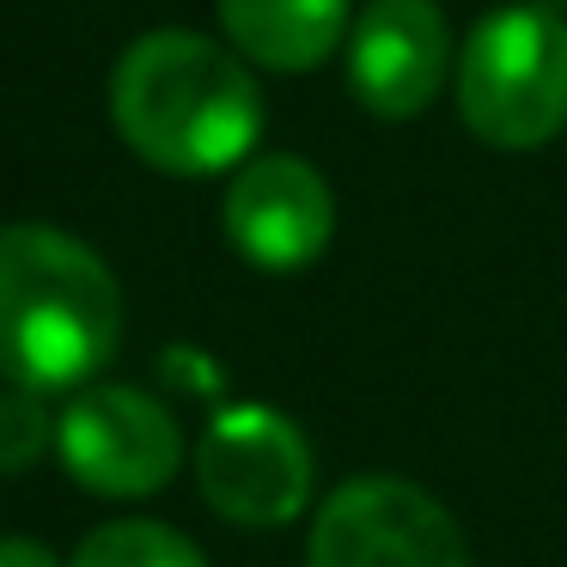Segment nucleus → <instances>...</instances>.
I'll return each mask as SVG.
<instances>
[{
	"label": "nucleus",
	"instance_id": "nucleus-2",
	"mask_svg": "<svg viewBox=\"0 0 567 567\" xmlns=\"http://www.w3.org/2000/svg\"><path fill=\"white\" fill-rule=\"evenodd\" d=\"M123 342L116 275L55 226H0V372L19 391H74Z\"/></svg>",
	"mask_w": 567,
	"mask_h": 567
},
{
	"label": "nucleus",
	"instance_id": "nucleus-3",
	"mask_svg": "<svg viewBox=\"0 0 567 567\" xmlns=\"http://www.w3.org/2000/svg\"><path fill=\"white\" fill-rule=\"evenodd\" d=\"M457 111L501 153L549 147L567 128V19L555 7H501L457 50Z\"/></svg>",
	"mask_w": 567,
	"mask_h": 567
},
{
	"label": "nucleus",
	"instance_id": "nucleus-10",
	"mask_svg": "<svg viewBox=\"0 0 567 567\" xmlns=\"http://www.w3.org/2000/svg\"><path fill=\"white\" fill-rule=\"evenodd\" d=\"M68 567H208V561L184 530L153 525V518H116V525L92 530Z\"/></svg>",
	"mask_w": 567,
	"mask_h": 567
},
{
	"label": "nucleus",
	"instance_id": "nucleus-8",
	"mask_svg": "<svg viewBox=\"0 0 567 567\" xmlns=\"http://www.w3.org/2000/svg\"><path fill=\"white\" fill-rule=\"evenodd\" d=\"M336 233V196L318 165L293 153H257L226 189V238L245 262L269 275H293L323 257Z\"/></svg>",
	"mask_w": 567,
	"mask_h": 567
},
{
	"label": "nucleus",
	"instance_id": "nucleus-6",
	"mask_svg": "<svg viewBox=\"0 0 567 567\" xmlns=\"http://www.w3.org/2000/svg\"><path fill=\"white\" fill-rule=\"evenodd\" d=\"M55 452L68 476L86 482L92 494L135 501L177 476L184 464V433L159 396L135 384H92L55 421Z\"/></svg>",
	"mask_w": 567,
	"mask_h": 567
},
{
	"label": "nucleus",
	"instance_id": "nucleus-12",
	"mask_svg": "<svg viewBox=\"0 0 567 567\" xmlns=\"http://www.w3.org/2000/svg\"><path fill=\"white\" fill-rule=\"evenodd\" d=\"M0 567H62V561L31 537H0Z\"/></svg>",
	"mask_w": 567,
	"mask_h": 567
},
{
	"label": "nucleus",
	"instance_id": "nucleus-1",
	"mask_svg": "<svg viewBox=\"0 0 567 567\" xmlns=\"http://www.w3.org/2000/svg\"><path fill=\"white\" fill-rule=\"evenodd\" d=\"M116 135L172 177H214L250 165L262 135V92L245 55L202 31H147L111 74Z\"/></svg>",
	"mask_w": 567,
	"mask_h": 567
},
{
	"label": "nucleus",
	"instance_id": "nucleus-4",
	"mask_svg": "<svg viewBox=\"0 0 567 567\" xmlns=\"http://www.w3.org/2000/svg\"><path fill=\"white\" fill-rule=\"evenodd\" d=\"M306 567H470L440 494L403 476H360L323 501Z\"/></svg>",
	"mask_w": 567,
	"mask_h": 567
},
{
	"label": "nucleus",
	"instance_id": "nucleus-9",
	"mask_svg": "<svg viewBox=\"0 0 567 567\" xmlns=\"http://www.w3.org/2000/svg\"><path fill=\"white\" fill-rule=\"evenodd\" d=\"M354 0H220V25L233 50L275 74H306L342 50Z\"/></svg>",
	"mask_w": 567,
	"mask_h": 567
},
{
	"label": "nucleus",
	"instance_id": "nucleus-5",
	"mask_svg": "<svg viewBox=\"0 0 567 567\" xmlns=\"http://www.w3.org/2000/svg\"><path fill=\"white\" fill-rule=\"evenodd\" d=\"M196 482L233 525H293L311 501V445L281 409L233 403L202 433Z\"/></svg>",
	"mask_w": 567,
	"mask_h": 567
},
{
	"label": "nucleus",
	"instance_id": "nucleus-7",
	"mask_svg": "<svg viewBox=\"0 0 567 567\" xmlns=\"http://www.w3.org/2000/svg\"><path fill=\"white\" fill-rule=\"evenodd\" d=\"M452 80V25L440 0H367L348 31V86L384 123L421 116Z\"/></svg>",
	"mask_w": 567,
	"mask_h": 567
},
{
	"label": "nucleus",
	"instance_id": "nucleus-11",
	"mask_svg": "<svg viewBox=\"0 0 567 567\" xmlns=\"http://www.w3.org/2000/svg\"><path fill=\"white\" fill-rule=\"evenodd\" d=\"M50 445V415H43L38 391H0V476L31 470Z\"/></svg>",
	"mask_w": 567,
	"mask_h": 567
},
{
	"label": "nucleus",
	"instance_id": "nucleus-13",
	"mask_svg": "<svg viewBox=\"0 0 567 567\" xmlns=\"http://www.w3.org/2000/svg\"><path fill=\"white\" fill-rule=\"evenodd\" d=\"M543 7H555V13H561V7H567V0H543Z\"/></svg>",
	"mask_w": 567,
	"mask_h": 567
}]
</instances>
